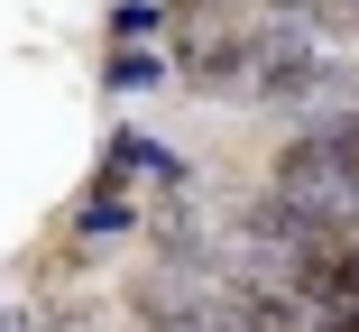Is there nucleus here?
<instances>
[{"instance_id":"423d86ee","label":"nucleus","mask_w":359,"mask_h":332,"mask_svg":"<svg viewBox=\"0 0 359 332\" xmlns=\"http://www.w3.org/2000/svg\"><path fill=\"white\" fill-rule=\"evenodd\" d=\"M102 84H111V93H157V84H175V55H166V46H111Z\"/></svg>"},{"instance_id":"7ed1b4c3","label":"nucleus","mask_w":359,"mask_h":332,"mask_svg":"<svg viewBox=\"0 0 359 332\" xmlns=\"http://www.w3.org/2000/svg\"><path fill=\"white\" fill-rule=\"evenodd\" d=\"M102 175H111V185H157V204H184V194H194V166H184V148L148 139V129H120V139L102 148Z\"/></svg>"},{"instance_id":"39448f33","label":"nucleus","mask_w":359,"mask_h":332,"mask_svg":"<svg viewBox=\"0 0 359 332\" xmlns=\"http://www.w3.org/2000/svg\"><path fill=\"white\" fill-rule=\"evenodd\" d=\"M129 231H138V213H129V185L93 175V194L74 204V240H129Z\"/></svg>"},{"instance_id":"6e6552de","label":"nucleus","mask_w":359,"mask_h":332,"mask_svg":"<svg viewBox=\"0 0 359 332\" xmlns=\"http://www.w3.org/2000/svg\"><path fill=\"white\" fill-rule=\"evenodd\" d=\"M0 332H46V323H37L28 305H0Z\"/></svg>"},{"instance_id":"1a4fd4ad","label":"nucleus","mask_w":359,"mask_h":332,"mask_svg":"<svg viewBox=\"0 0 359 332\" xmlns=\"http://www.w3.org/2000/svg\"><path fill=\"white\" fill-rule=\"evenodd\" d=\"M350 10H359V0H350Z\"/></svg>"},{"instance_id":"f03ea898","label":"nucleus","mask_w":359,"mask_h":332,"mask_svg":"<svg viewBox=\"0 0 359 332\" xmlns=\"http://www.w3.org/2000/svg\"><path fill=\"white\" fill-rule=\"evenodd\" d=\"M267 185L295 204L323 240H359V175L350 166H332V157H313L304 139H276V157H267Z\"/></svg>"},{"instance_id":"20e7f679","label":"nucleus","mask_w":359,"mask_h":332,"mask_svg":"<svg viewBox=\"0 0 359 332\" xmlns=\"http://www.w3.org/2000/svg\"><path fill=\"white\" fill-rule=\"evenodd\" d=\"M285 139H304L313 157H332V166H350V175H359V102H323V111H304Z\"/></svg>"},{"instance_id":"0eeeda50","label":"nucleus","mask_w":359,"mask_h":332,"mask_svg":"<svg viewBox=\"0 0 359 332\" xmlns=\"http://www.w3.org/2000/svg\"><path fill=\"white\" fill-rule=\"evenodd\" d=\"M175 37V0H120L111 10V46H157Z\"/></svg>"},{"instance_id":"f257e3e1","label":"nucleus","mask_w":359,"mask_h":332,"mask_svg":"<svg viewBox=\"0 0 359 332\" xmlns=\"http://www.w3.org/2000/svg\"><path fill=\"white\" fill-rule=\"evenodd\" d=\"M175 74L194 93L258 84V28H231L222 0H175Z\"/></svg>"}]
</instances>
